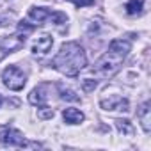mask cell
I'll return each mask as SVG.
<instances>
[{
    "label": "cell",
    "instance_id": "obj_1",
    "mask_svg": "<svg viewBox=\"0 0 151 151\" xmlns=\"http://www.w3.org/2000/svg\"><path fill=\"white\" fill-rule=\"evenodd\" d=\"M86 64H87L86 52L75 41L64 43L59 48L57 55L53 57V68L57 71H60L62 75H66V77H77L86 68Z\"/></svg>",
    "mask_w": 151,
    "mask_h": 151
},
{
    "label": "cell",
    "instance_id": "obj_2",
    "mask_svg": "<svg viewBox=\"0 0 151 151\" xmlns=\"http://www.w3.org/2000/svg\"><path fill=\"white\" fill-rule=\"evenodd\" d=\"M121 62H123V57L112 53V52H107L96 64H94V75L98 78H110L119 71L121 68Z\"/></svg>",
    "mask_w": 151,
    "mask_h": 151
},
{
    "label": "cell",
    "instance_id": "obj_3",
    "mask_svg": "<svg viewBox=\"0 0 151 151\" xmlns=\"http://www.w3.org/2000/svg\"><path fill=\"white\" fill-rule=\"evenodd\" d=\"M2 80H4V86L9 87L11 91H22L25 87V82H27V77L25 73L16 68V66H9L4 69L2 73Z\"/></svg>",
    "mask_w": 151,
    "mask_h": 151
},
{
    "label": "cell",
    "instance_id": "obj_4",
    "mask_svg": "<svg viewBox=\"0 0 151 151\" xmlns=\"http://www.w3.org/2000/svg\"><path fill=\"white\" fill-rule=\"evenodd\" d=\"M25 45V34H13V36H0V50L14 52Z\"/></svg>",
    "mask_w": 151,
    "mask_h": 151
},
{
    "label": "cell",
    "instance_id": "obj_5",
    "mask_svg": "<svg viewBox=\"0 0 151 151\" xmlns=\"http://www.w3.org/2000/svg\"><path fill=\"white\" fill-rule=\"evenodd\" d=\"M0 140L4 144H11V146H23L25 144L23 133L14 130V128H6V130L0 132Z\"/></svg>",
    "mask_w": 151,
    "mask_h": 151
},
{
    "label": "cell",
    "instance_id": "obj_6",
    "mask_svg": "<svg viewBox=\"0 0 151 151\" xmlns=\"http://www.w3.org/2000/svg\"><path fill=\"white\" fill-rule=\"evenodd\" d=\"M52 45H53V37H52L50 34H41V36L34 41V45H32V53H36V55H45V53L50 52Z\"/></svg>",
    "mask_w": 151,
    "mask_h": 151
},
{
    "label": "cell",
    "instance_id": "obj_7",
    "mask_svg": "<svg viewBox=\"0 0 151 151\" xmlns=\"http://www.w3.org/2000/svg\"><path fill=\"white\" fill-rule=\"evenodd\" d=\"M105 110H128V100L121 96H112L109 100H101L100 103Z\"/></svg>",
    "mask_w": 151,
    "mask_h": 151
},
{
    "label": "cell",
    "instance_id": "obj_8",
    "mask_svg": "<svg viewBox=\"0 0 151 151\" xmlns=\"http://www.w3.org/2000/svg\"><path fill=\"white\" fill-rule=\"evenodd\" d=\"M132 50V45H130V41H126V39H114L112 43H110V46H109V52H112V53H116V55H119V57H126L128 55V52Z\"/></svg>",
    "mask_w": 151,
    "mask_h": 151
},
{
    "label": "cell",
    "instance_id": "obj_9",
    "mask_svg": "<svg viewBox=\"0 0 151 151\" xmlns=\"http://www.w3.org/2000/svg\"><path fill=\"white\" fill-rule=\"evenodd\" d=\"M62 117H64V123H68V124H80L86 119L78 109H64Z\"/></svg>",
    "mask_w": 151,
    "mask_h": 151
},
{
    "label": "cell",
    "instance_id": "obj_10",
    "mask_svg": "<svg viewBox=\"0 0 151 151\" xmlns=\"http://www.w3.org/2000/svg\"><path fill=\"white\" fill-rule=\"evenodd\" d=\"M50 9H46V7H32L30 11H29V18L32 20V22H36V23H41V22H46L48 20V16H50Z\"/></svg>",
    "mask_w": 151,
    "mask_h": 151
},
{
    "label": "cell",
    "instance_id": "obj_11",
    "mask_svg": "<svg viewBox=\"0 0 151 151\" xmlns=\"http://www.w3.org/2000/svg\"><path fill=\"white\" fill-rule=\"evenodd\" d=\"M137 116H139V119H140V123H142L144 132L147 133V132L151 130V126H149V123H151V110H149V103H144V105L139 109Z\"/></svg>",
    "mask_w": 151,
    "mask_h": 151
},
{
    "label": "cell",
    "instance_id": "obj_12",
    "mask_svg": "<svg viewBox=\"0 0 151 151\" xmlns=\"http://www.w3.org/2000/svg\"><path fill=\"white\" fill-rule=\"evenodd\" d=\"M46 98H48V96L43 93V87H37V89H34V91L29 94V101H30L32 105H45Z\"/></svg>",
    "mask_w": 151,
    "mask_h": 151
},
{
    "label": "cell",
    "instance_id": "obj_13",
    "mask_svg": "<svg viewBox=\"0 0 151 151\" xmlns=\"http://www.w3.org/2000/svg\"><path fill=\"white\" fill-rule=\"evenodd\" d=\"M142 9H144L142 0H128V4H126V13L128 14H140Z\"/></svg>",
    "mask_w": 151,
    "mask_h": 151
},
{
    "label": "cell",
    "instance_id": "obj_14",
    "mask_svg": "<svg viewBox=\"0 0 151 151\" xmlns=\"http://www.w3.org/2000/svg\"><path fill=\"white\" fill-rule=\"evenodd\" d=\"M116 126H117V130L123 135H133V124L128 119H117L116 121Z\"/></svg>",
    "mask_w": 151,
    "mask_h": 151
},
{
    "label": "cell",
    "instance_id": "obj_15",
    "mask_svg": "<svg viewBox=\"0 0 151 151\" xmlns=\"http://www.w3.org/2000/svg\"><path fill=\"white\" fill-rule=\"evenodd\" d=\"M66 20H68V16H66L64 13H50V16H48V22L57 23V25L66 23Z\"/></svg>",
    "mask_w": 151,
    "mask_h": 151
},
{
    "label": "cell",
    "instance_id": "obj_16",
    "mask_svg": "<svg viewBox=\"0 0 151 151\" xmlns=\"http://www.w3.org/2000/svg\"><path fill=\"white\" fill-rule=\"evenodd\" d=\"M60 98L62 100H68V101H78L80 100L71 89H64V87H60Z\"/></svg>",
    "mask_w": 151,
    "mask_h": 151
},
{
    "label": "cell",
    "instance_id": "obj_17",
    "mask_svg": "<svg viewBox=\"0 0 151 151\" xmlns=\"http://www.w3.org/2000/svg\"><path fill=\"white\" fill-rule=\"evenodd\" d=\"M53 116H55V112H53L52 109H48V107L37 109V117H39V119H52Z\"/></svg>",
    "mask_w": 151,
    "mask_h": 151
},
{
    "label": "cell",
    "instance_id": "obj_18",
    "mask_svg": "<svg viewBox=\"0 0 151 151\" xmlns=\"http://www.w3.org/2000/svg\"><path fill=\"white\" fill-rule=\"evenodd\" d=\"M96 86H98V82H96V80H91V78H86V80L82 82V87H84V91H86V93L94 91V89H96Z\"/></svg>",
    "mask_w": 151,
    "mask_h": 151
},
{
    "label": "cell",
    "instance_id": "obj_19",
    "mask_svg": "<svg viewBox=\"0 0 151 151\" xmlns=\"http://www.w3.org/2000/svg\"><path fill=\"white\" fill-rule=\"evenodd\" d=\"M68 2L75 4L77 7H89V6H94V0H68Z\"/></svg>",
    "mask_w": 151,
    "mask_h": 151
},
{
    "label": "cell",
    "instance_id": "obj_20",
    "mask_svg": "<svg viewBox=\"0 0 151 151\" xmlns=\"http://www.w3.org/2000/svg\"><path fill=\"white\" fill-rule=\"evenodd\" d=\"M18 27H20V30H27V32H30V30L34 29V25H29L27 22H20V25H18Z\"/></svg>",
    "mask_w": 151,
    "mask_h": 151
},
{
    "label": "cell",
    "instance_id": "obj_21",
    "mask_svg": "<svg viewBox=\"0 0 151 151\" xmlns=\"http://www.w3.org/2000/svg\"><path fill=\"white\" fill-rule=\"evenodd\" d=\"M6 23H9V18H6V16H4V18H0V27H4Z\"/></svg>",
    "mask_w": 151,
    "mask_h": 151
},
{
    "label": "cell",
    "instance_id": "obj_22",
    "mask_svg": "<svg viewBox=\"0 0 151 151\" xmlns=\"http://www.w3.org/2000/svg\"><path fill=\"white\" fill-rule=\"evenodd\" d=\"M2 101H4V100H2V94H0V105H2Z\"/></svg>",
    "mask_w": 151,
    "mask_h": 151
}]
</instances>
